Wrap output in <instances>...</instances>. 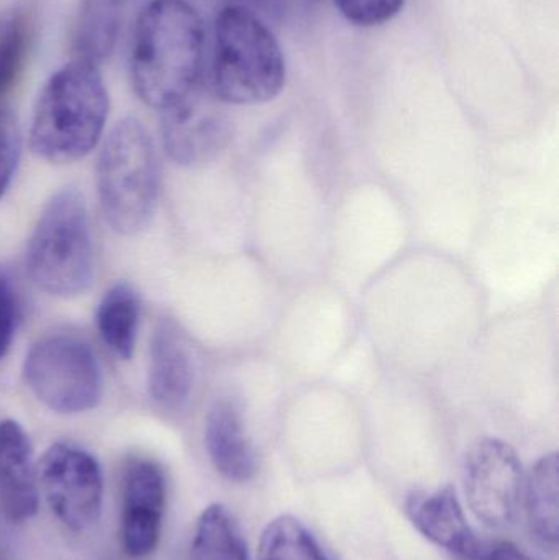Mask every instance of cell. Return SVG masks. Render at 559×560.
<instances>
[{"label": "cell", "mask_w": 559, "mask_h": 560, "mask_svg": "<svg viewBox=\"0 0 559 560\" xmlns=\"http://www.w3.org/2000/svg\"><path fill=\"white\" fill-rule=\"evenodd\" d=\"M0 560H10L9 556H7V552L3 551V549H0Z\"/></svg>", "instance_id": "25"}, {"label": "cell", "mask_w": 559, "mask_h": 560, "mask_svg": "<svg viewBox=\"0 0 559 560\" xmlns=\"http://www.w3.org/2000/svg\"><path fill=\"white\" fill-rule=\"evenodd\" d=\"M286 61L275 33L242 3L220 10L213 28L207 91L233 105H258L281 94Z\"/></svg>", "instance_id": "3"}, {"label": "cell", "mask_w": 559, "mask_h": 560, "mask_svg": "<svg viewBox=\"0 0 559 560\" xmlns=\"http://www.w3.org/2000/svg\"><path fill=\"white\" fill-rule=\"evenodd\" d=\"M206 447L217 472L230 482L245 483L256 476L258 460L238 398L226 395L213 401L207 413Z\"/></svg>", "instance_id": "13"}, {"label": "cell", "mask_w": 559, "mask_h": 560, "mask_svg": "<svg viewBox=\"0 0 559 560\" xmlns=\"http://www.w3.org/2000/svg\"><path fill=\"white\" fill-rule=\"evenodd\" d=\"M258 560H335L292 516L272 520L261 535Z\"/></svg>", "instance_id": "19"}, {"label": "cell", "mask_w": 559, "mask_h": 560, "mask_svg": "<svg viewBox=\"0 0 559 560\" xmlns=\"http://www.w3.org/2000/svg\"><path fill=\"white\" fill-rule=\"evenodd\" d=\"M140 313V295L128 282L115 283L98 303V335L104 345L121 361H128L133 355Z\"/></svg>", "instance_id": "15"}, {"label": "cell", "mask_w": 559, "mask_h": 560, "mask_svg": "<svg viewBox=\"0 0 559 560\" xmlns=\"http://www.w3.org/2000/svg\"><path fill=\"white\" fill-rule=\"evenodd\" d=\"M189 560H252L242 529L225 506L213 503L203 510Z\"/></svg>", "instance_id": "18"}, {"label": "cell", "mask_w": 559, "mask_h": 560, "mask_svg": "<svg viewBox=\"0 0 559 560\" xmlns=\"http://www.w3.org/2000/svg\"><path fill=\"white\" fill-rule=\"evenodd\" d=\"M406 515L429 541L450 555L478 558V538L468 525L453 487L412 493L406 502Z\"/></svg>", "instance_id": "12"}, {"label": "cell", "mask_w": 559, "mask_h": 560, "mask_svg": "<svg viewBox=\"0 0 559 560\" xmlns=\"http://www.w3.org/2000/svg\"><path fill=\"white\" fill-rule=\"evenodd\" d=\"M108 92L97 65L72 59L46 82L30 130L33 153L53 164L88 156L104 133Z\"/></svg>", "instance_id": "2"}, {"label": "cell", "mask_w": 559, "mask_h": 560, "mask_svg": "<svg viewBox=\"0 0 559 560\" xmlns=\"http://www.w3.org/2000/svg\"><path fill=\"white\" fill-rule=\"evenodd\" d=\"M463 483L469 509L482 525L501 529L514 522L524 470L511 444L496 438L476 443L465 459Z\"/></svg>", "instance_id": "8"}, {"label": "cell", "mask_w": 559, "mask_h": 560, "mask_svg": "<svg viewBox=\"0 0 559 560\" xmlns=\"http://www.w3.org/2000/svg\"><path fill=\"white\" fill-rule=\"evenodd\" d=\"M206 30L186 0H151L137 20L130 56L138 97L163 112L200 88Z\"/></svg>", "instance_id": "1"}, {"label": "cell", "mask_w": 559, "mask_h": 560, "mask_svg": "<svg viewBox=\"0 0 559 560\" xmlns=\"http://www.w3.org/2000/svg\"><path fill=\"white\" fill-rule=\"evenodd\" d=\"M38 476L32 444L16 421H0V506L12 523H23L38 512Z\"/></svg>", "instance_id": "14"}, {"label": "cell", "mask_w": 559, "mask_h": 560, "mask_svg": "<svg viewBox=\"0 0 559 560\" xmlns=\"http://www.w3.org/2000/svg\"><path fill=\"white\" fill-rule=\"evenodd\" d=\"M20 319L19 293L12 275L0 265V361L9 354Z\"/></svg>", "instance_id": "23"}, {"label": "cell", "mask_w": 559, "mask_h": 560, "mask_svg": "<svg viewBox=\"0 0 559 560\" xmlns=\"http://www.w3.org/2000/svg\"><path fill=\"white\" fill-rule=\"evenodd\" d=\"M88 203L78 189L61 190L43 210L26 248V271L49 295L72 299L94 280Z\"/></svg>", "instance_id": "5"}, {"label": "cell", "mask_w": 559, "mask_h": 560, "mask_svg": "<svg viewBox=\"0 0 559 560\" xmlns=\"http://www.w3.org/2000/svg\"><path fill=\"white\" fill-rule=\"evenodd\" d=\"M33 25L23 10L0 16V98L12 91L28 61Z\"/></svg>", "instance_id": "20"}, {"label": "cell", "mask_w": 559, "mask_h": 560, "mask_svg": "<svg viewBox=\"0 0 559 560\" xmlns=\"http://www.w3.org/2000/svg\"><path fill=\"white\" fill-rule=\"evenodd\" d=\"M481 560H534L531 556L525 555L514 542H499L494 548L485 552Z\"/></svg>", "instance_id": "24"}, {"label": "cell", "mask_w": 559, "mask_h": 560, "mask_svg": "<svg viewBox=\"0 0 559 560\" xmlns=\"http://www.w3.org/2000/svg\"><path fill=\"white\" fill-rule=\"evenodd\" d=\"M39 483L46 502L71 532H85L101 518L104 477L97 459L72 444L56 443L43 454Z\"/></svg>", "instance_id": "7"}, {"label": "cell", "mask_w": 559, "mask_h": 560, "mask_svg": "<svg viewBox=\"0 0 559 560\" xmlns=\"http://www.w3.org/2000/svg\"><path fill=\"white\" fill-rule=\"evenodd\" d=\"M118 32L120 0H81L72 30L74 59L104 61L114 51Z\"/></svg>", "instance_id": "17"}, {"label": "cell", "mask_w": 559, "mask_h": 560, "mask_svg": "<svg viewBox=\"0 0 559 560\" xmlns=\"http://www.w3.org/2000/svg\"><path fill=\"white\" fill-rule=\"evenodd\" d=\"M23 377L36 398L61 415L94 410L104 397V375L94 349L82 336H43L30 349Z\"/></svg>", "instance_id": "6"}, {"label": "cell", "mask_w": 559, "mask_h": 560, "mask_svg": "<svg viewBox=\"0 0 559 560\" xmlns=\"http://www.w3.org/2000/svg\"><path fill=\"white\" fill-rule=\"evenodd\" d=\"M102 213L118 235L143 232L156 212L160 164L147 128L137 118L115 125L97 161Z\"/></svg>", "instance_id": "4"}, {"label": "cell", "mask_w": 559, "mask_h": 560, "mask_svg": "<svg viewBox=\"0 0 559 560\" xmlns=\"http://www.w3.org/2000/svg\"><path fill=\"white\" fill-rule=\"evenodd\" d=\"M348 22L358 26H377L393 20L406 0H334Z\"/></svg>", "instance_id": "22"}, {"label": "cell", "mask_w": 559, "mask_h": 560, "mask_svg": "<svg viewBox=\"0 0 559 560\" xmlns=\"http://www.w3.org/2000/svg\"><path fill=\"white\" fill-rule=\"evenodd\" d=\"M209 91L197 89L179 104L161 112V133L167 156L184 167H200L222 154L232 124Z\"/></svg>", "instance_id": "9"}, {"label": "cell", "mask_w": 559, "mask_h": 560, "mask_svg": "<svg viewBox=\"0 0 559 560\" xmlns=\"http://www.w3.org/2000/svg\"><path fill=\"white\" fill-rule=\"evenodd\" d=\"M197 384V358L186 332L177 323L163 319L150 346L148 388L158 407L180 411L189 405Z\"/></svg>", "instance_id": "11"}, {"label": "cell", "mask_w": 559, "mask_h": 560, "mask_svg": "<svg viewBox=\"0 0 559 560\" xmlns=\"http://www.w3.org/2000/svg\"><path fill=\"white\" fill-rule=\"evenodd\" d=\"M22 137L15 115L0 107V202L12 184L19 166Z\"/></svg>", "instance_id": "21"}, {"label": "cell", "mask_w": 559, "mask_h": 560, "mask_svg": "<svg viewBox=\"0 0 559 560\" xmlns=\"http://www.w3.org/2000/svg\"><path fill=\"white\" fill-rule=\"evenodd\" d=\"M166 500L163 469L150 459L130 460L124 474L121 542L131 558H144L158 548Z\"/></svg>", "instance_id": "10"}, {"label": "cell", "mask_w": 559, "mask_h": 560, "mask_svg": "<svg viewBox=\"0 0 559 560\" xmlns=\"http://www.w3.org/2000/svg\"><path fill=\"white\" fill-rule=\"evenodd\" d=\"M528 528L548 548H557L559 539V460L551 453L537 460L527 482L525 497Z\"/></svg>", "instance_id": "16"}]
</instances>
